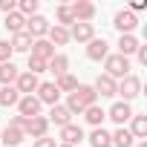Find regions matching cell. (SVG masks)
<instances>
[{
  "label": "cell",
  "instance_id": "obj_38",
  "mask_svg": "<svg viewBox=\"0 0 147 147\" xmlns=\"http://www.w3.org/2000/svg\"><path fill=\"white\" fill-rule=\"evenodd\" d=\"M136 55H138V63H147V46H141V43H138Z\"/></svg>",
  "mask_w": 147,
  "mask_h": 147
},
{
  "label": "cell",
  "instance_id": "obj_36",
  "mask_svg": "<svg viewBox=\"0 0 147 147\" xmlns=\"http://www.w3.org/2000/svg\"><path fill=\"white\" fill-rule=\"evenodd\" d=\"M35 147H55V138H35Z\"/></svg>",
  "mask_w": 147,
  "mask_h": 147
},
{
  "label": "cell",
  "instance_id": "obj_37",
  "mask_svg": "<svg viewBox=\"0 0 147 147\" xmlns=\"http://www.w3.org/2000/svg\"><path fill=\"white\" fill-rule=\"evenodd\" d=\"M141 9H147V3H144V0H133V6H130L127 12H133V15H136V12H141Z\"/></svg>",
  "mask_w": 147,
  "mask_h": 147
},
{
  "label": "cell",
  "instance_id": "obj_33",
  "mask_svg": "<svg viewBox=\"0 0 147 147\" xmlns=\"http://www.w3.org/2000/svg\"><path fill=\"white\" fill-rule=\"evenodd\" d=\"M46 63H49V61H40V58H32V55H29V72H32V75L46 72Z\"/></svg>",
  "mask_w": 147,
  "mask_h": 147
},
{
  "label": "cell",
  "instance_id": "obj_32",
  "mask_svg": "<svg viewBox=\"0 0 147 147\" xmlns=\"http://www.w3.org/2000/svg\"><path fill=\"white\" fill-rule=\"evenodd\" d=\"M75 20H72V12H69V6H58V26H72Z\"/></svg>",
  "mask_w": 147,
  "mask_h": 147
},
{
  "label": "cell",
  "instance_id": "obj_19",
  "mask_svg": "<svg viewBox=\"0 0 147 147\" xmlns=\"http://www.w3.org/2000/svg\"><path fill=\"white\" fill-rule=\"evenodd\" d=\"M46 35H49L46 40H49L52 46H63V43H69V29H63V26H58V23H55V26H49V32H46Z\"/></svg>",
  "mask_w": 147,
  "mask_h": 147
},
{
  "label": "cell",
  "instance_id": "obj_39",
  "mask_svg": "<svg viewBox=\"0 0 147 147\" xmlns=\"http://www.w3.org/2000/svg\"><path fill=\"white\" fill-rule=\"evenodd\" d=\"M138 147H147V141H138Z\"/></svg>",
  "mask_w": 147,
  "mask_h": 147
},
{
  "label": "cell",
  "instance_id": "obj_27",
  "mask_svg": "<svg viewBox=\"0 0 147 147\" xmlns=\"http://www.w3.org/2000/svg\"><path fill=\"white\" fill-rule=\"evenodd\" d=\"M136 49H138V40H136L133 35H121V38H118V55L127 58V55H133Z\"/></svg>",
  "mask_w": 147,
  "mask_h": 147
},
{
  "label": "cell",
  "instance_id": "obj_40",
  "mask_svg": "<svg viewBox=\"0 0 147 147\" xmlns=\"http://www.w3.org/2000/svg\"><path fill=\"white\" fill-rule=\"evenodd\" d=\"M61 147H69V144H61Z\"/></svg>",
  "mask_w": 147,
  "mask_h": 147
},
{
  "label": "cell",
  "instance_id": "obj_7",
  "mask_svg": "<svg viewBox=\"0 0 147 147\" xmlns=\"http://www.w3.org/2000/svg\"><path fill=\"white\" fill-rule=\"evenodd\" d=\"M113 26H115L121 35H133V29L138 26V18H136L133 12H127V9H124V12H118V15H115Z\"/></svg>",
  "mask_w": 147,
  "mask_h": 147
},
{
  "label": "cell",
  "instance_id": "obj_5",
  "mask_svg": "<svg viewBox=\"0 0 147 147\" xmlns=\"http://www.w3.org/2000/svg\"><path fill=\"white\" fill-rule=\"evenodd\" d=\"M69 12H72V20H75V23H90V20L95 18V6L90 3V0H78V3H72Z\"/></svg>",
  "mask_w": 147,
  "mask_h": 147
},
{
  "label": "cell",
  "instance_id": "obj_25",
  "mask_svg": "<svg viewBox=\"0 0 147 147\" xmlns=\"http://www.w3.org/2000/svg\"><path fill=\"white\" fill-rule=\"evenodd\" d=\"M6 29H9L12 35L23 32V29H26V18H23L20 12H12V15H6Z\"/></svg>",
  "mask_w": 147,
  "mask_h": 147
},
{
  "label": "cell",
  "instance_id": "obj_23",
  "mask_svg": "<svg viewBox=\"0 0 147 147\" xmlns=\"http://www.w3.org/2000/svg\"><path fill=\"white\" fill-rule=\"evenodd\" d=\"M90 144H92V147H113V136H110L104 127H95L92 136H90Z\"/></svg>",
  "mask_w": 147,
  "mask_h": 147
},
{
  "label": "cell",
  "instance_id": "obj_21",
  "mask_svg": "<svg viewBox=\"0 0 147 147\" xmlns=\"http://www.w3.org/2000/svg\"><path fill=\"white\" fill-rule=\"evenodd\" d=\"M9 46H12V52H29V49H32V38H29L26 29H23V32L12 35V43H9Z\"/></svg>",
  "mask_w": 147,
  "mask_h": 147
},
{
  "label": "cell",
  "instance_id": "obj_34",
  "mask_svg": "<svg viewBox=\"0 0 147 147\" xmlns=\"http://www.w3.org/2000/svg\"><path fill=\"white\" fill-rule=\"evenodd\" d=\"M12 46H9V40H0V63H9L12 61Z\"/></svg>",
  "mask_w": 147,
  "mask_h": 147
},
{
  "label": "cell",
  "instance_id": "obj_16",
  "mask_svg": "<svg viewBox=\"0 0 147 147\" xmlns=\"http://www.w3.org/2000/svg\"><path fill=\"white\" fill-rule=\"evenodd\" d=\"M23 138H26V133H23L20 127H12V124H9V127H6L3 133H0V141H3L6 147H18V144H20Z\"/></svg>",
  "mask_w": 147,
  "mask_h": 147
},
{
  "label": "cell",
  "instance_id": "obj_10",
  "mask_svg": "<svg viewBox=\"0 0 147 147\" xmlns=\"http://www.w3.org/2000/svg\"><path fill=\"white\" fill-rule=\"evenodd\" d=\"M107 55H110V43H107L104 38H92L90 46H87V58H90V61H104Z\"/></svg>",
  "mask_w": 147,
  "mask_h": 147
},
{
  "label": "cell",
  "instance_id": "obj_8",
  "mask_svg": "<svg viewBox=\"0 0 147 147\" xmlns=\"http://www.w3.org/2000/svg\"><path fill=\"white\" fill-rule=\"evenodd\" d=\"M92 38H95V26H92V23H72V29H69V40L90 43Z\"/></svg>",
  "mask_w": 147,
  "mask_h": 147
},
{
  "label": "cell",
  "instance_id": "obj_17",
  "mask_svg": "<svg viewBox=\"0 0 147 147\" xmlns=\"http://www.w3.org/2000/svg\"><path fill=\"white\" fill-rule=\"evenodd\" d=\"M69 118H72V113H69V110H66L63 104H55L46 121H49V124H58V127H66V124H72Z\"/></svg>",
  "mask_w": 147,
  "mask_h": 147
},
{
  "label": "cell",
  "instance_id": "obj_20",
  "mask_svg": "<svg viewBox=\"0 0 147 147\" xmlns=\"http://www.w3.org/2000/svg\"><path fill=\"white\" fill-rule=\"evenodd\" d=\"M18 75H20V72H18V66L12 61L9 63H0V81H3V87H12L18 81Z\"/></svg>",
  "mask_w": 147,
  "mask_h": 147
},
{
  "label": "cell",
  "instance_id": "obj_31",
  "mask_svg": "<svg viewBox=\"0 0 147 147\" xmlns=\"http://www.w3.org/2000/svg\"><path fill=\"white\" fill-rule=\"evenodd\" d=\"M18 12H20L23 18L38 15V0H20V3H18Z\"/></svg>",
  "mask_w": 147,
  "mask_h": 147
},
{
  "label": "cell",
  "instance_id": "obj_18",
  "mask_svg": "<svg viewBox=\"0 0 147 147\" xmlns=\"http://www.w3.org/2000/svg\"><path fill=\"white\" fill-rule=\"evenodd\" d=\"M61 138H63V144L75 147V144L84 138V130H81L78 124H66V127H61Z\"/></svg>",
  "mask_w": 147,
  "mask_h": 147
},
{
  "label": "cell",
  "instance_id": "obj_3",
  "mask_svg": "<svg viewBox=\"0 0 147 147\" xmlns=\"http://www.w3.org/2000/svg\"><path fill=\"white\" fill-rule=\"evenodd\" d=\"M138 92H141V81H138L136 75H127V78H121V84L115 87V95H121V98H124V104H127V101H133Z\"/></svg>",
  "mask_w": 147,
  "mask_h": 147
},
{
  "label": "cell",
  "instance_id": "obj_15",
  "mask_svg": "<svg viewBox=\"0 0 147 147\" xmlns=\"http://www.w3.org/2000/svg\"><path fill=\"white\" fill-rule=\"evenodd\" d=\"M35 92H38L35 98H38L40 104H49V107H55V104H58V95H61L55 84H40V87H38Z\"/></svg>",
  "mask_w": 147,
  "mask_h": 147
},
{
  "label": "cell",
  "instance_id": "obj_24",
  "mask_svg": "<svg viewBox=\"0 0 147 147\" xmlns=\"http://www.w3.org/2000/svg\"><path fill=\"white\" fill-rule=\"evenodd\" d=\"M46 69H52V72H55V78L66 75V69H69V61H66V55H55V58H49Z\"/></svg>",
  "mask_w": 147,
  "mask_h": 147
},
{
  "label": "cell",
  "instance_id": "obj_14",
  "mask_svg": "<svg viewBox=\"0 0 147 147\" xmlns=\"http://www.w3.org/2000/svg\"><path fill=\"white\" fill-rule=\"evenodd\" d=\"M115 87H118V81H113L110 75H98L95 78V95H101V98H110V95H115Z\"/></svg>",
  "mask_w": 147,
  "mask_h": 147
},
{
  "label": "cell",
  "instance_id": "obj_30",
  "mask_svg": "<svg viewBox=\"0 0 147 147\" xmlns=\"http://www.w3.org/2000/svg\"><path fill=\"white\" fill-rule=\"evenodd\" d=\"M55 87H58V92H75V90H78V81L66 72V75H61V78L55 81Z\"/></svg>",
  "mask_w": 147,
  "mask_h": 147
},
{
  "label": "cell",
  "instance_id": "obj_6",
  "mask_svg": "<svg viewBox=\"0 0 147 147\" xmlns=\"http://www.w3.org/2000/svg\"><path fill=\"white\" fill-rule=\"evenodd\" d=\"M46 32H49V20H46L43 15H32V18H26V35H29L32 40H40Z\"/></svg>",
  "mask_w": 147,
  "mask_h": 147
},
{
  "label": "cell",
  "instance_id": "obj_26",
  "mask_svg": "<svg viewBox=\"0 0 147 147\" xmlns=\"http://www.w3.org/2000/svg\"><path fill=\"white\" fill-rule=\"evenodd\" d=\"M113 144H115V147H133L136 138H133V133H130L127 127H118V130L113 133Z\"/></svg>",
  "mask_w": 147,
  "mask_h": 147
},
{
  "label": "cell",
  "instance_id": "obj_22",
  "mask_svg": "<svg viewBox=\"0 0 147 147\" xmlns=\"http://www.w3.org/2000/svg\"><path fill=\"white\" fill-rule=\"evenodd\" d=\"M130 121H133V127H130V133H133V138H138V141H144V138H147V115H133Z\"/></svg>",
  "mask_w": 147,
  "mask_h": 147
},
{
  "label": "cell",
  "instance_id": "obj_13",
  "mask_svg": "<svg viewBox=\"0 0 147 147\" xmlns=\"http://www.w3.org/2000/svg\"><path fill=\"white\" fill-rule=\"evenodd\" d=\"M107 115H110V118H113L118 127H124V124L133 118V110H130V104L118 101V104H113V107H110V113H107Z\"/></svg>",
  "mask_w": 147,
  "mask_h": 147
},
{
  "label": "cell",
  "instance_id": "obj_2",
  "mask_svg": "<svg viewBox=\"0 0 147 147\" xmlns=\"http://www.w3.org/2000/svg\"><path fill=\"white\" fill-rule=\"evenodd\" d=\"M104 66H107L104 75H110L113 81L130 75V58H124V55H107V58H104Z\"/></svg>",
  "mask_w": 147,
  "mask_h": 147
},
{
  "label": "cell",
  "instance_id": "obj_28",
  "mask_svg": "<svg viewBox=\"0 0 147 147\" xmlns=\"http://www.w3.org/2000/svg\"><path fill=\"white\" fill-rule=\"evenodd\" d=\"M84 118H87L92 127H101V121L107 118V113H104L98 104H92V107H87V110H84Z\"/></svg>",
  "mask_w": 147,
  "mask_h": 147
},
{
  "label": "cell",
  "instance_id": "obj_11",
  "mask_svg": "<svg viewBox=\"0 0 147 147\" xmlns=\"http://www.w3.org/2000/svg\"><path fill=\"white\" fill-rule=\"evenodd\" d=\"M18 113H20L23 118H35V115L40 113V101H38L35 95H20V101H18Z\"/></svg>",
  "mask_w": 147,
  "mask_h": 147
},
{
  "label": "cell",
  "instance_id": "obj_9",
  "mask_svg": "<svg viewBox=\"0 0 147 147\" xmlns=\"http://www.w3.org/2000/svg\"><path fill=\"white\" fill-rule=\"evenodd\" d=\"M38 87H40V81H38V75H32V72H20L18 81H15V90L20 95H32Z\"/></svg>",
  "mask_w": 147,
  "mask_h": 147
},
{
  "label": "cell",
  "instance_id": "obj_12",
  "mask_svg": "<svg viewBox=\"0 0 147 147\" xmlns=\"http://www.w3.org/2000/svg\"><path fill=\"white\" fill-rule=\"evenodd\" d=\"M29 55H32V58H40V61H49V58H55V46H52L46 38H40V40H32Z\"/></svg>",
  "mask_w": 147,
  "mask_h": 147
},
{
  "label": "cell",
  "instance_id": "obj_1",
  "mask_svg": "<svg viewBox=\"0 0 147 147\" xmlns=\"http://www.w3.org/2000/svg\"><path fill=\"white\" fill-rule=\"evenodd\" d=\"M95 101H98V95H95L92 87H78L75 92H69V101H66L63 107H66L72 115H75V113H84L87 107H92Z\"/></svg>",
  "mask_w": 147,
  "mask_h": 147
},
{
  "label": "cell",
  "instance_id": "obj_29",
  "mask_svg": "<svg viewBox=\"0 0 147 147\" xmlns=\"http://www.w3.org/2000/svg\"><path fill=\"white\" fill-rule=\"evenodd\" d=\"M18 101H20V92L15 87H3L0 90V107H15Z\"/></svg>",
  "mask_w": 147,
  "mask_h": 147
},
{
  "label": "cell",
  "instance_id": "obj_35",
  "mask_svg": "<svg viewBox=\"0 0 147 147\" xmlns=\"http://www.w3.org/2000/svg\"><path fill=\"white\" fill-rule=\"evenodd\" d=\"M0 12L12 15V12H18V3H15V0H0Z\"/></svg>",
  "mask_w": 147,
  "mask_h": 147
},
{
  "label": "cell",
  "instance_id": "obj_4",
  "mask_svg": "<svg viewBox=\"0 0 147 147\" xmlns=\"http://www.w3.org/2000/svg\"><path fill=\"white\" fill-rule=\"evenodd\" d=\"M20 130H23L26 136H32V138H43V136H46V130H49V121H46L43 115H35V118H23Z\"/></svg>",
  "mask_w": 147,
  "mask_h": 147
}]
</instances>
